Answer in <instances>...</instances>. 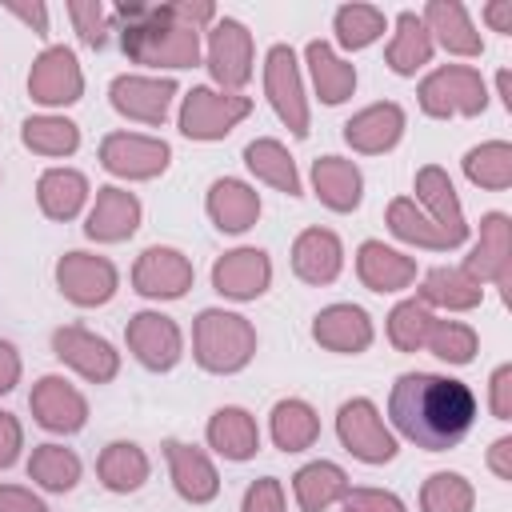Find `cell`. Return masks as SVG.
I'll return each mask as SVG.
<instances>
[{
    "instance_id": "obj_1",
    "label": "cell",
    "mask_w": 512,
    "mask_h": 512,
    "mask_svg": "<svg viewBox=\"0 0 512 512\" xmlns=\"http://www.w3.org/2000/svg\"><path fill=\"white\" fill-rule=\"evenodd\" d=\"M388 420L416 448L444 452L472 432L476 396L464 380L436 372H404L388 392Z\"/></svg>"
},
{
    "instance_id": "obj_2",
    "label": "cell",
    "mask_w": 512,
    "mask_h": 512,
    "mask_svg": "<svg viewBox=\"0 0 512 512\" xmlns=\"http://www.w3.org/2000/svg\"><path fill=\"white\" fill-rule=\"evenodd\" d=\"M112 32L128 60L148 68H192L200 60V28L180 16L176 4H116L108 12Z\"/></svg>"
},
{
    "instance_id": "obj_3",
    "label": "cell",
    "mask_w": 512,
    "mask_h": 512,
    "mask_svg": "<svg viewBox=\"0 0 512 512\" xmlns=\"http://www.w3.org/2000/svg\"><path fill=\"white\" fill-rule=\"evenodd\" d=\"M192 356L204 372L232 376L256 356V328L240 312L204 308L192 324Z\"/></svg>"
},
{
    "instance_id": "obj_4",
    "label": "cell",
    "mask_w": 512,
    "mask_h": 512,
    "mask_svg": "<svg viewBox=\"0 0 512 512\" xmlns=\"http://www.w3.org/2000/svg\"><path fill=\"white\" fill-rule=\"evenodd\" d=\"M420 108L436 120L444 116H480L488 108V88H484V76L468 64H448V68H436L420 80Z\"/></svg>"
},
{
    "instance_id": "obj_5",
    "label": "cell",
    "mask_w": 512,
    "mask_h": 512,
    "mask_svg": "<svg viewBox=\"0 0 512 512\" xmlns=\"http://www.w3.org/2000/svg\"><path fill=\"white\" fill-rule=\"evenodd\" d=\"M248 112H252L248 96L200 84V88H188V96L180 100V132L188 140H224Z\"/></svg>"
},
{
    "instance_id": "obj_6",
    "label": "cell",
    "mask_w": 512,
    "mask_h": 512,
    "mask_svg": "<svg viewBox=\"0 0 512 512\" xmlns=\"http://www.w3.org/2000/svg\"><path fill=\"white\" fill-rule=\"evenodd\" d=\"M336 436L364 464H388L396 456V436L388 432L380 408L372 400H364V396L340 404V412H336Z\"/></svg>"
},
{
    "instance_id": "obj_7",
    "label": "cell",
    "mask_w": 512,
    "mask_h": 512,
    "mask_svg": "<svg viewBox=\"0 0 512 512\" xmlns=\"http://www.w3.org/2000/svg\"><path fill=\"white\" fill-rule=\"evenodd\" d=\"M208 72L220 92H240L252 80V32L240 20L216 16L208 24Z\"/></svg>"
},
{
    "instance_id": "obj_8",
    "label": "cell",
    "mask_w": 512,
    "mask_h": 512,
    "mask_svg": "<svg viewBox=\"0 0 512 512\" xmlns=\"http://www.w3.org/2000/svg\"><path fill=\"white\" fill-rule=\"evenodd\" d=\"M264 92L276 108V116L284 120V128L292 136H308V100H304V80H300V64L296 52L288 44H272L264 56Z\"/></svg>"
},
{
    "instance_id": "obj_9",
    "label": "cell",
    "mask_w": 512,
    "mask_h": 512,
    "mask_svg": "<svg viewBox=\"0 0 512 512\" xmlns=\"http://www.w3.org/2000/svg\"><path fill=\"white\" fill-rule=\"evenodd\" d=\"M120 272L108 256H92V252H64L56 260V288L80 304V308H96L108 304L116 296Z\"/></svg>"
},
{
    "instance_id": "obj_10",
    "label": "cell",
    "mask_w": 512,
    "mask_h": 512,
    "mask_svg": "<svg viewBox=\"0 0 512 512\" xmlns=\"http://www.w3.org/2000/svg\"><path fill=\"white\" fill-rule=\"evenodd\" d=\"M28 96L44 108H64V104H76L84 96V72H80V60L72 48L64 44H52L44 48L36 60H32V72H28Z\"/></svg>"
},
{
    "instance_id": "obj_11",
    "label": "cell",
    "mask_w": 512,
    "mask_h": 512,
    "mask_svg": "<svg viewBox=\"0 0 512 512\" xmlns=\"http://www.w3.org/2000/svg\"><path fill=\"white\" fill-rule=\"evenodd\" d=\"M172 148L160 136H140V132H112L100 140V164L112 176L124 180H152L168 168Z\"/></svg>"
},
{
    "instance_id": "obj_12",
    "label": "cell",
    "mask_w": 512,
    "mask_h": 512,
    "mask_svg": "<svg viewBox=\"0 0 512 512\" xmlns=\"http://www.w3.org/2000/svg\"><path fill=\"white\" fill-rule=\"evenodd\" d=\"M192 260L180 248L152 244L132 264V288L148 300H180L192 288Z\"/></svg>"
},
{
    "instance_id": "obj_13",
    "label": "cell",
    "mask_w": 512,
    "mask_h": 512,
    "mask_svg": "<svg viewBox=\"0 0 512 512\" xmlns=\"http://www.w3.org/2000/svg\"><path fill=\"white\" fill-rule=\"evenodd\" d=\"M52 352H56V360H64L72 372H80L92 384H108L120 372V352L104 336H96V332H88L80 324L56 328L52 332Z\"/></svg>"
},
{
    "instance_id": "obj_14",
    "label": "cell",
    "mask_w": 512,
    "mask_h": 512,
    "mask_svg": "<svg viewBox=\"0 0 512 512\" xmlns=\"http://www.w3.org/2000/svg\"><path fill=\"white\" fill-rule=\"evenodd\" d=\"M508 232H512L508 216L504 212H488L480 220V240L472 244L468 260L460 264L476 284H488L492 280L504 296L512 288V240H508Z\"/></svg>"
},
{
    "instance_id": "obj_15",
    "label": "cell",
    "mask_w": 512,
    "mask_h": 512,
    "mask_svg": "<svg viewBox=\"0 0 512 512\" xmlns=\"http://www.w3.org/2000/svg\"><path fill=\"white\" fill-rule=\"evenodd\" d=\"M124 340L132 348V356L148 368V372H168L176 368L180 352H184V336L176 328L172 316L164 312H136L124 328Z\"/></svg>"
},
{
    "instance_id": "obj_16",
    "label": "cell",
    "mask_w": 512,
    "mask_h": 512,
    "mask_svg": "<svg viewBox=\"0 0 512 512\" xmlns=\"http://www.w3.org/2000/svg\"><path fill=\"white\" fill-rule=\"evenodd\" d=\"M176 80L172 76H116L108 84V100L120 116L140 120V124H164L172 96H176Z\"/></svg>"
},
{
    "instance_id": "obj_17",
    "label": "cell",
    "mask_w": 512,
    "mask_h": 512,
    "mask_svg": "<svg viewBox=\"0 0 512 512\" xmlns=\"http://www.w3.org/2000/svg\"><path fill=\"white\" fill-rule=\"evenodd\" d=\"M28 408L36 416L40 428L48 432H80L84 420H88V400L80 396L76 384H68L64 376H40L32 384V396H28Z\"/></svg>"
},
{
    "instance_id": "obj_18",
    "label": "cell",
    "mask_w": 512,
    "mask_h": 512,
    "mask_svg": "<svg viewBox=\"0 0 512 512\" xmlns=\"http://www.w3.org/2000/svg\"><path fill=\"white\" fill-rule=\"evenodd\" d=\"M272 284V260L264 248H232L212 264V288L228 300H256Z\"/></svg>"
},
{
    "instance_id": "obj_19",
    "label": "cell",
    "mask_w": 512,
    "mask_h": 512,
    "mask_svg": "<svg viewBox=\"0 0 512 512\" xmlns=\"http://www.w3.org/2000/svg\"><path fill=\"white\" fill-rule=\"evenodd\" d=\"M140 216H144V208L128 188L104 184V188H96V204L84 220V236L96 244H120L140 228Z\"/></svg>"
},
{
    "instance_id": "obj_20",
    "label": "cell",
    "mask_w": 512,
    "mask_h": 512,
    "mask_svg": "<svg viewBox=\"0 0 512 512\" xmlns=\"http://www.w3.org/2000/svg\"><path fill=\"white\" fill-rule=\"evenodd\" d=\"M312 340L328 352L340 356H356L372 344V320L360 304H328L316 312L312 320Z\"/></svg>"
},
{
    "instance_id": "obj_21",
    "label": "cell",
    "mask_w": 512,
    "mask_h": 512,
    "mask_svg": "<svg viewBox=\"0 0 512 512\" xmlns=\"http://www.w3.org/2000/svg\"><path fill=\"white\" fill-rule=\"evenodd\" d=\"M164 456H168V472H172V488L188 500V504H208L220 492V472L216 464L184 440H164Z\"/></svg>"
},
{
    "instance_id": "obj_22",
    "label": "cell",
    "mask_w": 512,
    "mask_h": 512,
    "mask_svg": "<svg viewBox=\"0 0 512 512\" xmlns=\"http://www.w3.org/2000/svg\"><path fill=\"white\" fill-rule=\"evenodd\" d=\"M400 136H404V108H400L396 100L368 104V108H360V112L344 124L348 148H352V152H364V156H376V152L396 148Z\"/></svg>"
},
{
    "instance_id": "obj_23",
    "label": "cell",
    "mask_w": 512,
    "mask_h": 512,
    "mask_svg": "<svg viewBox=\"0 0 512 512\" xmlns=\"http://www.w3.org/2000/svg\"><path fill=\"white\" fill-rule=\"evenodd\" d=\"M344 268V244L328 228H304L292 244V272L304 284H332Z\"/></svg>"
},
{
    "instance_id": "obj_24",
    "label": "cell",
    "mask_w": 512,
    "mask_h": 512,
    "mask_svg": "<svg viewBox=\"0 0 512 512\" xmlns=\"http://www.w3.org/2000/svg\"><path fill=\"white\" fill-rule=\"evenodd\" d=\"M420 20H424L432 44H440L444 52H452V56H480L484 52V40H480L476 24L468 20L464 4H456V0H428Z\"/></svg>"
},
{
    "instance_id": "obj_25",
    "label": "cell",
    "mask_w": 512,
    "mask_h": 512,
    "mask_svg": "<svg viewBox=\"0 0 512 512\" xmlns=\"http://www.w3.org/2000/svg\"><path fill=\"white\" fill-rule=\"evenodd\" d=\"M356 276L372 292H400L416 280V260L388 248L384 240H364L356 248Z\"/></svg>"
},
{
    "instance_id": "obj_26",
    "label": "cell",
    "mask_w": 512,
    "mask_h": 512,
    "mask_svg": "<svg viewBox=\"0 0 512 512\" xmlns=\"http://www.w3.org/2000/svg\"><path fill=\"white\" fill-rule=\"evenodd\" d=\"M416 200L428 208L424 216H428L432 224H440V228H444L448 236H456L460 244L468 240L464 208H460V196H456V188H452V180H448V172H444V168L424 164V168L416 172Z\"/></svg>"
},
{
    "instance_id": "obj_27",
    "label": "cell",
    "mask_w": 512,
    "mask_h": 512,
    "mask_svg": "<svg viewBox=\"0 0 512 512\" xmlns=\"http://www.w3.org/2000/svg\"><path fill=\"white\" fill-rule=\"evenodd\" d=\"M208 216L220 232H248L260 216V192L236 176H224V180H212L208 188Z\"/></svg>"
},
{
    "instance_id": "obj_28",
    "label": "cell",
    "mask_w": 512,
    "mask_h": 512,
    "mask_svg": "<svg viewBox=\"0 0 512 512\" xmlns=\"http://www.w3.org/2000/svg\"><path fill=\"white\" fill-rule=\"evenodd\" d=\"M312 188H316V196H320L324 208L352 212V208H360L364 176L344 156H320V160H312Z\"/></svg>"
},
{
    "instance_id": "obj_29",
    "label": "cell",
    "mask_w": 512,
    "mask_h": 512,
    "mask_svg": "<svg viewBox=\"0 0 512 512\" xmlns=\"http://www.w3.org/2000/svg\"><path fill=\"white\" fill-rule=\"evenodd\" d=\"M208 444L224 456V460H252L256 448H260V428H256V416L248 408H216L212 420H208Z\"/></svg>"
},
{
    "instance_id": "obj_30",
    "label": "cell",
    "mask_w": 512,
    "mask_h": 512,
    "mask_svg": "<svg viewBox=\"0 0 512 512\" xmlns=\"http://www.w3.org/2000/svg\"><path fill=\"white\" fill-rule=\"evenodd\" d=\"M348 488H352L348 472L332 460H312L292 476V492H296L300 512H324V508L340 504L348 496Z\"/></svg>"
},
{
    "instance_id": "obj_31",
    "label": "cell",
    "mask_w": 512,
    "mask_h": 512,
    "mask_svg": "<svg viewBox=\"0 0 512 512\" xmlns=\"http://www.w3.org/2000/svg\"><path fill=\"white\" fill-rule=\"evenodd\" d=\"M424 308H448V312H472L484 300V284H476L464 268H432L416 296Z\"/></svg>"
},
{
    "instance_id": "obj_32",
    "label": "cell",
    "mask_w": 512,
    "mask_h": 512,
    "mask_svg": "<svg viewBox=\"0 0 512 512\" xmlns=\"http://www.w3.org/2000/svg\"><path fill=\"white\" fill-rule=\"evenodd\" d=\"M432 52H436V44H432L424 20L416 12H400L396 16V32H392V40L384 48L388 68L396 76H416V68H424L432 60Z\"/></svg>"
},
{
    "instance_id": "obj_33",
    "label": "cell",
    "mask_w": 512,
    "mask_h": 512,
    "mask_svg": "<svg viewBox=\"0 0 512 512\" xmlns=\"http://www.w3.org/2000/svg\"><path fill=\"white\" fill-rule=\"evenodd\" d=\"M304 60H308L316 96H320L324 104H344V100L356 92V68H352L348 60H340V56L332 52V44L312 40V44L304 48Z\"/></svg>"
},
{
    "instance_id": "obj_34",
    "label": "cell",
    "mask_w": 512,
    "mask_h": 512,
    "mask_svg": "<svg viewBox=\"0 0 512 512\" xmlns=\"http://www.w3.org/2000/svg\"><path fill=\"white\" fill-rule=\"evenodd\" d=\"M36 200L48 220H72L88 200V176L76 168H48L36 184Z\"/></svg>"
},
{
    "instance_id": "obj_35",
    "label": "cell",
    "mask_w": 512,
    "mask_h": 512,
    "mask_svg": "<svg viewBox=\"0 0 512 512\" xmlns=\"http://www.w3.org/2000/svg\"><path fill=\"white\" fill-rule=\"evenodd\" d=\"M244 164H248V172H252L256 180L272 184L276 192H284V196H300V172H296V160L288 156V148H284L280 140H272V136L252 140V144L244 148Z\"/></svg>"
},
{
    "instance_id": "obj_36",
    "label": "cell",
    "mask_w": 512,
    "mask_h": 512,
    "mask_svg": "<svg viewBox=\"0 0 512 512\" xmlns=\"http://www.w3.org/2000/svg\"><path fill=\"white\" fill-rule=\"evenodd\" d=\"M96 476L108 492H136L148 480V456L132 440H112L96 460Z\"/></svg>"
},
{
    "instance_id": "obj_37",
    "label": "cell",
    "mask_w": 512,
    "mask_h": 512,
    "mask_svg": "<svg viewBox=\"0 0 512 512\" xmlns=\"http://www.w3.org/2000/svg\"><path fill=\"white\" fill-rule=\"evenodd\" d=\"M316 436H320V416L308 400L288 396L272 408V444L280 452H304L316 444Z\"/></svg>"
},
{
    "instance_id": "obj_38",
    "label": "cell",
    "mask_w": 512,
    "mask_h": 512,
    "mask_svg": "<svg viewBox=\"0 0 512 512\" xmlns=\"http://www.w3.org/2000/svg\"><path fill=\"white\" fill-rule=\"evenodd\" d=\"M388 228H392V236H400V240H408V244H416V248H432V252L460 248V240L448 236L440 224H432V220L416 208V200H408V196H396V200L388 204Z\"/></svg>"
},
{
    "instance_id": "obj_39",
    "label": "cell",
    "mask_w": 512,
    "mask_h": 512,
    "mask_svg": "<svg viewBox=\"0 0 512 512\" xmlns=\"http://www.w3.org/2000/svg\"><path fill=\"white\" fill-rule=\"evenodd\" d=\"M28 480L44 492H72L80 480V456L64 444H36L28 456Z\"/></svg>"
},
{
    "instance_id": "obj_40",
    "label": "cell",
    "mask_w": 512,
    "mask_h": 512,
    "mask_svg": "<svg viewBox=\"0 0 512 512\" xmlns=\"http://www.w3.org/2000/svg\"><path fill=\"white\" fill-rule=\"evenodd\" d=\"M464 176L476 188L504 192L512 184V144L508 140H484L464 152Z\"/></svg>"
},
{
    "instance_id": "obj_41",
    "label": "cell",
    "mask_w": 512,
    "mask_h": 512,
    "mask_svg": "<svg viewBox=\"0 0 512 512\" xmlns=\"http://www.w3.org/2000/svg\"><path fill=\"white\" fill-rule=\"evenodd\" d=\"M20 140L40 156H72L80 148V128L64 116H28L20 124Z\"/></svg>"
},
{
    "instance_id": "obj_42",
    "label": "cell",
    "mask_w": 512,
    "mask_h": 512,
    "mask_svg": "<svg viewBox=\"0 0 512 512\" xmlns=\"http://www.w3.org/2000/svg\"><path fill=\"white\" fill-rule=\"evenodd\" d=\"M384 24H388L384 12L372 8V4H344V8H336V20H332L336 44L348 48V52H360V48L376 44L384 36Z\"/></svg>"
},
{
    "instance_id": "obj_43",
    "label": "cell",
    "mask_w": 512,
    "mask_h": 512,
    "mask_svg": "<svg viewBox=\"0 0 512 512\" xmlns=\"http://www.w3.org/2000/svg\"><path fill=\"white\" fill-rule=\"evenodd\" d=\"M476 492L460 472H432L420 488V512H472Z\"/></svg>"
},
{
    "instance_id": "obj_44",
    "label": "cell",
    "mask_w": 512,
    "mask_h": 512,
    "mask_svg": "<svg viewBox=\"0 0 512 512\" xmlns=\"http://www.w3.org/2000/svg\"><path fill=\"white\" fill-rule=\"evenodd\" d=\"M432 308H424L420 300H400L392 312H388V340L396 352H420L424 340H428V328H432Z\"/></svg>"
},
{
    "instance_id": "obj_45",
    "label": "cell",
    "mask_w": 512,
    "mask_h": 512,
    "mask_svg": "<svg viewBox=\"0 0 512 512\" xmlns=\"http://www.w3.org/2000/svg\"><path fill=\"white\" fill-rule=\"evenodd\" d=\"M424 348L432 356H440L444 364H472V356H476V332L468 324H460V320H432Z\"/></svg>"
},
{
    "instance_id": "obj_46",
    "label": "cell",
    "mask_w": 512,
    "mask_h": 512,
    "mask_svg": "<svg viewBox=\"0 0 512 512\" xmlns=\"http://www.w3.org/2000/svg\"><path fill=\"white\" fill-rule=\"evenodd\" d=\"M68 16H72L76 36L88 48H104V40L112 32V20H108V8L100 0H68Z\"/></svg>"
},
{
    "instance_id": "obj_47",
    "label": "cell",
    "mask_w": 512,
    "mask_h": 512,
    "mask_svg": "<svg viewBox=\"0 0 512 512\" xmlns=\"http://www.w3.org/2000/svg\"><path fill=\"white\" fill-rule=\"evenodd\" d=\"M240 512H284V488L276 476H260L248 484L244 500H240Z\"/></svg>"
},
{
    "instance_id": "obj_48",
    "label": "cell",
    "mask_w": 512,
    "mask_h": 512,
    "mask_svg": "<svg viewBox=\"0 0 512 512\" xmlns=\"http://www.w3.org/2000/svg\"><path fill=\"white\" fill-rule=\"evenodd\" d=\"M344 512H404V500L384 488H348Z\"/></svg>"
},
{
    "instance_id": "obj_49",
    "label": "cell",
    "mask_w": 512,
    "mask_h": 512,
    "mask_svg": "<svg viewBox=\"0 0 512 512\" xmlns=\"http://www.w3.org/2000/svg\"><path fill=\"white\" fill-rule=\"evenodd\" d=\"M24 448V432H20V420L12 412H0V468H12L16 456Z\"/></svg>"
},
{
    "instance_id": "obj_50",
    "label": "cell",
    "mask_w": 512,
    "mask_h": 512,
    "mask_svg": "<svg viewBox=\"0 0 512 512\" xmlns=\"http://www.w3.org/2000/svg\"><path fill=\"white\" fill-rule=\"evenodd\" d=\"M0 512H48V504L20 484H0Z\"/></svg>"
},
{
    "instance_id": "obj_51",
    "label": "cell",
    "mask_w": 512,
    "mask_h": 512,
    "mask_svg": "<svg viewBox=\"0 0 512 512\" xmlns=\"http://www.w3.org/2000/svg\"><path fill=\"white\" fill-rule=\"evenodd\" d=\"M492 416L512 420V364H500L492 372Z\"/></svg>"
},
{
    "instance_id": "obj_52",
    "label": "cell",
    "mask_w": 512,
    "mask_h": 512,
    "mask_svg": "<svg viewBox=\"0 0 512 512\" xmlns=\"http://www.w3.org/2000/svg\"><path fill=\"white\" fill-rule=\"evenodd\" d=\"M16 384H20V352L8 340H0V396L12 392Z\"/></svg>"
},
{
    "instance_id": "obj_53",
    "label": "cell",
    "mask_w": 512,
    "mask_h": 512,
    "mask_svg": "<svg viewBox=\"0 0 512 512\" xmlns=\"http://www.w3.org/2000/svg\"><path fill=\"white\" fill-rule=\"evenodd\" d=\"M8 12L20 16L36 36H48V8H44V4H20V0H8Z\"/></svg>"
},
{
    "instance_id": "obj_54",
    "label": "cell",
    "mask_w": 512,
    "mask_h": 512,
    "mask_svg": "<svg viewBox=\"0 0 512 512\" xmlns=\"http://www.w3.org/2000/svg\"><path fill=\"white\" fill-rule=\"evenodd\" d=\"M488 468H492L500 480H512V436L492 440V448H488Z\"/></svg>"
},
{
    "instance_id": "obj_55",
    "label": "cell",
    "mask_w": 512,
    "mask_h": 512,
    "mask_svg": "<svg viewBox=\"0 0 512 512\" xmlns=\"http://www.w3.org/2000/svg\"><path fill=\"white\" fill-rule=\"evenodd\" d=\"M484 20L492 24V32H512V0H492L488 8H484Z\"/></svg>"
},
{
    "instance_id": "obj_56",
    "label": "cell",
    "mask_w": 512,
    "mask_h": 512,
    "mask_svg": "<svg viewBox=\"0 0 512 512\" xmlns=\"http://www.w3.org/2000/svg\"><path fill=\"white\" fill-rule=\"evenodd\" d=\"M496 92H500L504 108L512 112V72H508V68H500V72H496Z\"/></svg>"
}]
</instances>
